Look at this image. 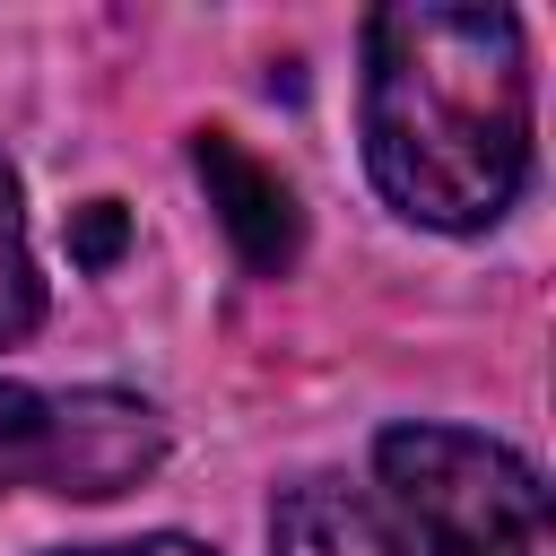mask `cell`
<instances>
[{"instance_id":"1","label":"cell","mask_w":556,"mask_h":556,"mask_svg":"<svg viewBox=\"0 0 556 556\" xmlns=\"http://www.w3.org/2000/svg\"><path fill=\"white\" fill-rule=\"evenodd\" d=\"M365 165L434 235H486L530 182V52L513 9L365 17Z\"/></svg>"},{"instance_id":"8","label":"cell","mask_w":556,"mask_h":556,"mask_svg":"<svg viewBox=\"0 0 556 556\" xmlns=\"http://www.w3.org/2000/svg\"><path fill=\"white\" fill-rule=\"evenodd\" d=\"M113 235H122V208H113V200H87V217H78V252H87V261H104V252H113Z\"/></svg>"},{"instance_id":"3","label":"cell","mask_w":556,"mask_h":556,"mask_svg":"<svg viewBox=\"0 0 556 556\" xmlns=\"http://www.w3.org/2000/svg\"><path fill=\"white\" fill-rule=\"evenodd\" d=\"M165 460V417L139 391H43V382H0V495H130Z\"/></svg>"},{"instance_id":"7","label":"cell","mask_w":556,"mask_h":556,"mask_svg":"<svg viewBox=\"0 0 556 556\" xmlns=\"http://www.w3.org/2000/svg\"><path fill=\"white\" fill-rule=\"evenodd\" d=\"M61 556H217V547H200L182 530H148V539H122V547H61Z\"/></svg>"},{"instance_id":"4","label":"cell","mask_w":556,"mask_h":556,"mask_svg":"<svg viewBox=\"0 0 556 556\" xmlns=\"http://www.w3.org/2000/svg\"><path fill=\"white\" fill-rule=\"evenodd\" d=\"M191 165H200L208 208L226 217V235H235L243 269L278 278V269L295 261V243H304V217H295V191L278 182V165H261L235 130H200V139H191Z\"/></svg>"},{"instance_id":"5","label":"cell","mask_w":556,"mask_h":556,"mask_svg":"<svg viewBox=\"0 0 556 556\" xmlns=\"http://www.w3.org/2000/svg\"><path fill=\"white\" fill-rule=\"evenodd\" d=\"M269 556H408L374 495L339 478H304L269 504Z\"/></svg>"},{"instance_id":"2","label":"cell","mask_w":556,"mask_h":556,"mask_svg":"<svg viewBox=\"0 0 556 556\" xmlns=\"http://www.w3.org/2000/svg\"><path fill=\"white\" fill-rule=\"evenodd\" d=\"M374 469L426 556H556L547 539V478L469 426H391Z\"/></svg>"},{"instance_id":"6","label":"cell","mask_w":556,"mask_h":556,"mask_svg":"<svg viewBox=\"0 0 556 556\" xmlns=\"http://www.w3.org/2000/svg\"><path fill=\"white\" fill-rule=\"evenodd\" d=\"M43 321V278L26 252V200H17V165L0 156V348H17Z\"/></svg>"}]
</instances>
